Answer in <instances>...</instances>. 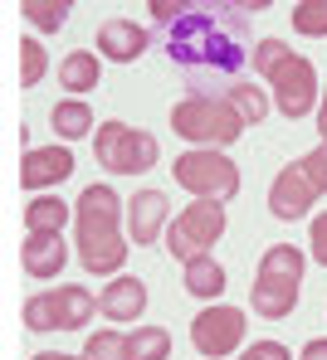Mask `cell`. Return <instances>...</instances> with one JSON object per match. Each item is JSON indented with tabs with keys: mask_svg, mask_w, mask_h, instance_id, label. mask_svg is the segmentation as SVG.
I'll list each match as a JSON object with an SVG mask.
<instances>
[{
	"mask_svg": "<svg viewBox=\"0 0 327 360\" xmlns=\"http://www.w3.org/2000/svg\"><path fill=\"white\" fill-rule=\"evenodd\" d=\"M166 54L186 73L191 98H225L254 54L245 5H186V15L166 25Z\"/></svg>",
	"mask_w": 327,
	"mask_h": 360,
	"instance_id": "cell-1",
	"label": "cell"
},
{
	"mask_svg": "<svg viewBox=\"0 0 327 360\" xmlns=\"http://www.w3.org/2000/svg\"><path fill=\"white\" fill-rule=\"evenodd\" d=\"M73 239H78V263L93 278L123 273L128 263V239H123V200L108 185H88L73 200Z\"/></svg>",
	"mask_w": 327,
	"mask_h": 360,
	"instance_id": "cell-2",
	"label": "cell"
},
{
	"mask_svg": "<svg viewBox=\"0 0 327 360\" xmlns=\"http://www.w3.org/2000/svg\"><path fill=\"white\" fill-rule=\"evenodd\" d=\"M303 292V253L293 243H269L259 258V273H254V288H249V307L264 321H283L293 316Z\"/></svg>",
	"mask_w": 327,
	"mask_h": 360,
	"instance_id": "cell-3",
	"label": "cell"
},
{
	"mask_svg": "<svg viewBox=\"0 0 327 360\" xmlns=\"http://www.w3.org/2000/svg\"><path fill=\"white\" fill-rule=\"evenodd\" d=\"M171 127H176V136L196 141L205 151H220V146L240 141V131H245L240 112L225 98H181L171 108Z\"/></svg>",
	"mask_w": 327,
	"mask_h": 360,
	"instance_id": "cell-4",
	"label": "cell"
},
{
	"mask_svg": "<svg viewBox=\"0 0 327 360\" xmlns=\"http://www.w3.org/2000/svg\"><path fill=\"white\" fill-rule=\"evenodd\" d=\"M93 156H98V166H108L113 176H142V171L156 166L161 146H156V136L142 131V127L103 122V127L93 131Z\"/></svg>",
	"mask_w": 327,
	"mask_h": 360,
	"instance_id": "cell-5",
	"label": "cell"
},
{
	"mask_svg": "<svg viewBox=\"0 0 327 360\" xmlns=\"http://www.w3.org/2000/svg\"><path fill=\"white\" fill-rule=\"evenodd\" d=\"M171 176L181 190H191L196 200H215V205H225V200H235L240 195V166L225 156V151H186V156H176V166H171Z\"/></svg>",
	"mask_w": 327,
	"mask_h": 360,
	"instance_id": "cell-6",
	"label": "cell"
},
{
	"mask_svg": "<svg viewBox=\"0 0 327 360\" xmlns=\"http://www.w3.org/2000/svg\"><path fill=\"white\" fill-rule=\"evenodd\" d=\"M220 234H225V205L196 200V205H186V210L166 224V253L181 258V263H191L200 253H210V248L220 243Z\"/></svg>",
	"mask_w": 327,
	"mask_h": 360,
	"instance_id": "cell-7",
	"label": "cell"
},
{
	"mask_svg": "<svg viewBox=\"0 0 327 360\" xmlns=\"http://www.w3.org/2000/svg\"><path fill=\"white\" fill-rule=\"evenodd\" d=\"M98 297L88 288H54L25 302V326L30 331H78L83 321H93Z\"/></svg>",
	"mask_w": 327,
	"mask_h": 360,
	"instance_id": "cell-8",
	"label": "cell"
},
{
	"mask_svg": "<svg viewBox=\"0 0 327 360\" xmlns=\"http://www.w3.org/2000/svg\"><path fill=\"white\" fill-rule=\"evenodd\" d=\"M269 88H273V108L288 122L318 112V103H323V98H318V68L303 59V54H288V59L278 63V68L269 73Z\"/></svg>",
	"mask_w": 327,
	"mask_h": 360,
	"instance_id": "cell-9",
	"label": "cell"
},
{
	"mask_svg": "<svg viewBox=\"0 0 327 360\" xmlns=\"http://www.w3.org/2000/svg\"><path fill=\"white\" fill-rule=\"evenodd\" d=\"M191 346L210 360H225L245 346V311L240 307H205L191 321Z\"/></svg>",
	"mask_w": 327,
	"mask_h": 360,
	"instance_id": "cell-10",
	"label": "cell"
},
{
	"mask_svg": "<svg viewBox=\"0 0 327 360\" xmlns=\"http://www.w3.org/2000/svg\"><path fill=\"white\" fill-rule=\"evenodd\" d=\"M313 200H318V190H313V180L303 176V166L293 161V166H283L273 185H269V210H273V219H303L308 210H313Z\"/></svg>",
	"mask_w": 327,
	"mask_h": 360,
	"instance_id": "cell-11",
	"label": "cell"
},
{
	"mask_svg": "<svg viewBox=\"0 0 327 360\" xmlns=\"http://www.w3.org/2000/svg\"><path fill=\"white\" fill-rule=\"evenodd\" d=\"M73 176V151L68 146H30L25 151V161H20V185L25 190H49V185H59V180Z\"/></svg>",
	"mask_w": 327,
	"mask_h": 360,
	"instance_id": "cell-12",
	"label": "cell"
},
{
	"mask_svg": "<svg viewBox=\"0 0 327 360\" xmlns=\"http://www.w3.org/2000/svg\"><path fill=\"white\" fill-rule=\"evenodd\" d=\"M171 214V205H166V195L161 190H137L128 200V239L142 248V243H156L161 234H166V219Z\"/></svg>",
	"mask_w": 327,
	"mask_h": 360,
	"instance_id": "cell-13",
	"label": "cell"
},
{
	"mask_svg": "<svg viewBox=\"0 0 327 360\" xmlns=\"http://www.w3.org/2000/svg\"><path fill=\"white\" fill-rule=\"evenodd\" d=\"M147 44H152V34L137 20H108L98 30V59H108V63H137L147 54Z\"/></svg>",
	"mask_w": 327,
	"mask_h": 360,
	"instance_id": "cell-14",
	"label": "cell"
},
{
	"mask_svg": "<svg viewBox=\"0 0 327 360\" xmlns=\"http://www.w3.org/2000/svg\"><path fill=\"white\" fill-rule=\"evenodd\" d=\"M64 263H68L64 234H25V273H30V278L49 283V278L64 273Z\"/></svg>",
	"mask_w": 327,
	"mask_h": 360,
	"instance_id": "cell-15",
	"label": "cell"
},
{
	"mask_svg": "<svg viewBox=\"0 0 327 360\" xmlns=\"http://www.w3.org/2000/svg\"><path fill=\"white\" fill-rule=\"evenodd\" d=\"M98 311H103L108 321H137V316L147 311V288H142L137 278H113V283L103 288V297H98Z\"/></svg>",
	"mask_w": 327,
	"mask_h": 360,
	"instance_id": "cell-16",
	"label": "cell"
},
{
	"mask_svg": "<svg viewBox=\"0 0 327 360\" xmlns=\"http://www.w3.org/2000/svg\"><path fill=\"white\" fill-rule=\"evenodd\" d=\"M68 219H73V210L59 195H35L25 205V234H64Z\"/></svg>",
	"mask_w": 327,
	"mask_h": 360,
	"instance_id": "cell-17",
	"label": "cell"
},
{
	"mask_svg": "<svg viewBox=\"0 0 327 360\" xmlns=\"http://www.w3.org/2000/svg\"><path fill=\"white\" fill-rule=\"evenodd\" d=\"M186 268V292L200 302H215L220 292H225V268L210 258V253H200V258H191V263H181Z\"/></svg>",
	"mask_w": 327,
	"mask_h": 360,
	"instance_id": "cell-18",
	"label": "cell"
},
{
	"mask_svg": "<svg viewBox=\"0 0 327 360\" xmlns=\"http://www.w3.org/2000/svg\"><path fill=\"white\" fill-rule=\"evenodd\" d=\"M98 54L93 49H73L64 63H59V83H64L68 93H93L98 88Z\"/></svg>",
	"mask_w": 327,
	"mask_h": 360,
	"instance_id": "cell-19",
	"label": "cell"
},
{
	"mask_svg": "<svg viewBox=\"0 0 327 360\" xmlns=\"http://www.w3.org/2000/svg\"><path fill=\"white\" fill-rule=\"evenodd\" d=\"M49 122H54V131H59L64 141H78V136L93 131V108H88L83 98H68V103H54Z\"/></svg>",
	"mask_w": 327,
	"mask_h": 360,
	"instance_id": "cell-20",
	"label": "cell"
},
{
	"mask_svg": "<svg viewBox=\"0 0 327 360\" xmlns=\"http://www.w3.org/2000/svg\"><path fill=\"white\" fill-rule=\"evenodd\" d=\"M225 103L240 112V122H245V127H259V122L269 117V108H273V103H269V93H264V88H254V83H245V78L225 93Z\"/></svg>",
	"mask_w": 327,
	"mask_h": 360,
	"instance_id": "cell-21",
	"label": "cell"
},
{
	"mask_svg": "<svg viewBox=\"0 0 327 360\" xmlns=\"http://www.w3.org/2000/svg\"><path fill=\"white\" fill-rule=\"evenodd\" d=\"M171 356V331L166 326H137L128 331V360H166Z\"/></svg>",
	"mask_w": 327,
	"mask_h": 360,
	"instance_id": "cell-22",
	"label": "cell"
},
{
	"mask_svg": "<svg viewBox=\"0 0 327 360\" xmlns=\"http://www.w3.org/2000/svg\"><path fill=\"white\" fill-rule=\"evenodd\" d=\"M68 0H20V15L35 25V30H44V34H59L68 20Z\"/></svg>",
	"mask_w": 327,
	"mask_h": 360,
	"instance_id": "cell-23",
	"label": "cell"
},
{
	"mask_svg": "<svg viewBox=\"0 0 327 360\" xmlns=\"http://www.w3.org/2000/svg\"><path fill=\"white\" fill-rule=\"evenodd\" d=\"M49 73V54L39 39H20V88H39V78Z\"/></svg>",
	"mask_w": 327,
	"mask_h": 360,
	"instance_id": "cell-24",
	"label": "cell"
},
{
	"mask_svg": "<svg viewBox=\"0 0 327 360\" xmlns=\"http://www.w3.org/2000/svg\"><path fill=\"white\" fill-rule=\"evenodd\" d=\"M288 15H293L298 34H308V39H323L327 34V0H298Z\"/></svg>",
	"mask_w": 327,
	"mask_h": 360,
	"instance_id": "cell-25",
	"label": "cell"
},
{
	"mask_svg": "<svg viewBox=\"0 0 327 360\" xmlns=\"http://www.w3.org/2000/svg\"><path fill=\"white\" fill-rule=\"evenodd\" d=\"M83 360H128V336L123 331H93L83 341Z\"/></svg>",
	"mask_w": 327,
	"mask_h": 360,
	"instance_id": "cell-26",
	"label": "cell"
},
{
	"mask_svg": "<svg viewBox=\"0 0 327 360\" xmlns=\"http://www.w3.org/2000/svg\"><path fill=\"white\" fill-rule=\"evenodd\" d=\"M288 54H293V49H288V44H283V39H259V44H254V54H249V68H254V73H264V78H269V73H273V68H278V63L288 59Z\"/></svg>",
	"mask_w": 327,
	"mask_h": 360,
	"instance_id": "cell-27",
	"label": "cell"
},
{
	"mask_svg": "<svg viewBox=\"0 0 327 360\" xmlns=\"http://www.w3.org/2000/svg\"><path fill=\"white\" fill-rule=\"evenodd\" d=\"M298 166H303V176L313 180V190H318V195H327V141H318V146H313Z\"/></svg>",
	"mask_w": 327,
	"mask_h": 360,
	"instance_id": "cell-28",
	"label": "cell"
},
{
	"mask_svg": "<svg viewBox=\"0 0 327 360\" xmlns=\"http://www.w3.org/2000/svg\"><path fill=\"white\" fill-rule=\"evenodd\" d=\"M308 243H313V263H323V268H327V210L308 224Z\"/></svg>",
	"mask_w": 327,
	"mask_h": 360,
	"instance_id": "cell-29",
	"label": "cell"
},
{
	"mask_svg": "<svg viewBox=\"0 0 327 360\" xmlns=\"http://www.w3.org/2000/svg\"><path fill=\"white\" fill-rule=\"evenodd\" d=\"M240 360H293V356H288V346H278V341H254Z\"/></svg>",
	"mask_w": 327,
	"mask_h": 360,
	"instance_id": "cell-30",
	"label": "cell"
},
{
	"mask_svg": "<svg viewBox=\"0 0 327 360\" xmlns=\"http://www.w3.org/2000/svg\"><path fill=\"white\" fill-rule=\"evenodd\" d=\"M298 360H327V336H318V341H308Z\"/></svg>",
	"mask_w": 327,
	"mask_h": 360,
	"instance_id": "cell-31",
	"label": "cell"
},
{
	"mask_svg": "<svg viewBox=\"0 0 327 360\" xmlns=\"http://www.w3.org/2000/svg\"><path fill=\"white\" fill-rule=\"evenodd\" d=\"M318 131H323V141H327V88H323V103H318Z\"/></svg>",
	"mask_w": 327,
	"mask_h": 360,
	"instance_id": "cell-32",
	"label": "cell"
},
{
	"mask_svg": "<svg viewBox=\"0 0 327 360\" xmlns=\"http://www.w3.org/2000/svg\"><path fill=\"white\" fill-rule=\"evenodd\" d=\"M35 360H83V356H64V351H39Z\"/></svg>",
	"mask_w": 327,
	"mask_h": 360,
	"instance_id": "cell-33",
	"label": "cell"
}]
</instances>
